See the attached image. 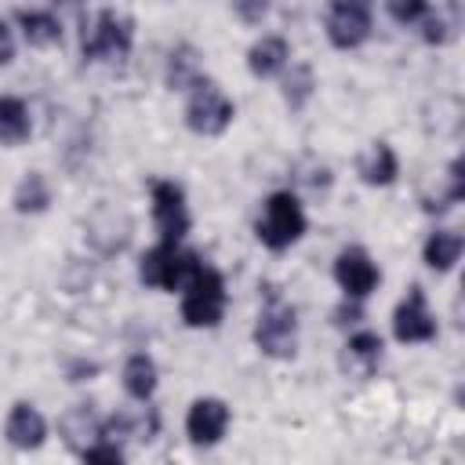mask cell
<instances>
[{"label":"cell","mask_w":465,"mask_h":465,"mask_svg":"<svg viewBox=\"0 0 465 465\" xmlns=\"http://www.w3.org/2000/svg\"><path fill=\"white\" fill-rule=\"evenodd\" d=\"M15 58V33H11V25L0 18V65H7Z\"/></svg>","instance_id":"27"},{"label":"cell","mask_w":465,"mask_h":465,"mask_svg":"<svg viewBox=\"0 0 465 465\" xmlns=\"http://www.w3.org/2000/svg\"><path fill=\"white\" fill-rule=\"evenodd\" d=\"M334 316H338V323H356V320H360V309H356V305H352V309H345V305H341Z\"/></svg>","instance_id":"29"},{"label":"cell","mask_w":465,"mask_h":465,"mask_svg":"<svg viewBox=\"0 0 465 465\" xmlns=\"http://www.w3.org/2000/svg\"><path fill=\"white\" fill-rule=\"evenodd\" d=\"M312 94V69L309 65H291V73L283 76V98L291 109H302Z\"/></svg>","instance_id":"22"},{"label":"cell","mask_w":465,"mask_h":465,"mask_svg":"<svg viewBox=\"0 0 465 465\" xmlns=\"http://www.w3.org/2000/svg\"><path fill=\"white\" fill-rule=\"evenodd\" d=\"M196 80H200V54H196L189 44L174 47V51H171V62H167V87L189 91Z\"/></svg>","instance_id":"20"},{"label":"cell","mask_w":465,"mask_h":465,"mask_svg":"<svg viewBox=\"0 0 465 465\" xmlns=\"http://www.w3.org/2000/svg\"><path fill=\"white\" fill-rule=\"evenodd\" d=\"M265 11H269L265 4H236V15H240V18H247V22H262V18H265Z\"/></svg>","instance_id":"28"},{"label":"cell","mask_w":465,"mask_h":465,"mask_svg":"<svg viewBox=\"0 0 465 465\" xmlns=\"http://www.w3.org/2000/svg\"><path fill=\"white\" fill-rule=\"evenodd\" d=\"M461 236L458 232H432L429 240H425V265L429 269H436V272H447V269H454V262L461 258Z\"/></svg>","instance_id":"19"},{"label":"cell","mask_w":465,"mask_h":465,"mask_svg":"<svg viewBox=\"0 0 465 465\" xmlns=\"http://www.w3.org/2000/svg\"><path fill=\"white\" fill-rule=\"evenodd\" d=\"M378 360H381V338H378L374 331H360V334L349 338V345H345V363H349L356 374H371V371L378 367Z\"/></svg>","instance_id":"18"},{"label":"cell","mask_w":465,"mask_h":465,"mask_svg":"<svg viewBox=\"0 0 465 465\" xmlns=\"http://www.w3.org/2000/svg\"><path fill=\"white\" fill-rule=\"evenodd\" d=\"M371 36V7L356 0H338L327 11V40L338 51H352Z\"/></svg>","instance_id":"8"},{"label":"cell","mask_w":465,"mask_h":465,"mask_svg":"<svg viewBox=\"0 0 465 465\" xmlns=\"http://www.w3.org/2000/svg\"><path fill=\"white\" fill-rule=\"evenodd\" d=\"M225 425H229V407H225L222 400H214V396L196 400V403L189 407V414H185V432H189V440L200 443V447L218 443V440L225 436Z\"/></svg>","instance_id":"11"},{"label":"cell","mask_w":465,"mask_h":465,"mask_svg":"<svg viewBox=\"0 0 465 465\" xmlns=\"http://www.w3.org/2000/svg\"><path fill=\"white\" fill-rule=\"evenodd\" d=\"M232 116H236V105H232V98L214 84V80H196L193 87H189V105H185V124H189V131H196V134H222L229 124H232Z\"/></svg>","instance_id":"4"},{"label":"cell","mask_w":465,"mask_h":465,"mask_svg":"<svg viewBox=\"0 0 465 465\" xmlns=\"http://www.w3.org/2000/svg\"><path fill=\"white\" fill-rule=\"evenodd\" d=\"M153 222H156L160 243H182V236L189 232L185 193L178 182H156L153 185Z\"/></svg>","instance_id":"7"},{"label":"cell","mask_w":465,"mask_h":465,"mask_svg":"<svg viewBox=\"0 0 465 465\" xmlns=\"http://www.w3.org/2000/svg\"><path fill=\"white\" fill-rule=\"evenodd\" d=\"M131 44H134V22L116 7L94 11L80 36V51L87 62H124Z\"/></svg>","instance_id":"1"},{"label":"cell","mask_w":465,"mask_h":465,"mask_svg":"<svg viewBox=\"0 0 465 465\" xmlns=\"http://www.w3.org/2000/svg\"><path fill=\"white\" fill-rule=\"evenodd\" d=\"M287 62H291V47H287L283 36H262V40L247 51V69H251L254 76H262V80L280 76V73L287 69Z\"/></svg>","instance_id":"13"},{"label":"cell","mask_w":465,"mask_h":465,"mask_svg":"<svg viewBox=\"0 0 465 465\" xmlns=\"http://www.w3.org/2000/svg\"><path fill=\"white\" fill-rule=\"evenodd\" d=\"M334 280H338V287H341L349 298H367V294L378 287L381 272H378V265L371 262V254H367L363 247H345V251L334 258Z\"/></svg>","instance_id":"9"},{"label":"cell","mask_w":465,"mask_h":465,"mask_svg":"<svg viewBox=\"0 0 465 465\" xmlns=\"http://www.w3.org/2000/svg\"><path fill=\"white\" fill-rule=\"evenodd\" d=\"M389 15H392L400 25H414V22H421V18L429 15V4H421V0H407V4L392 0V4H389Z\"/></svg>","instance_id":"25"},{"label":"cell","mask_w":465,"mask_h":465,"mask_svg":"<svg viewBox=\"0 0 465 465\" xmlns=\"http://www.w3.org/2000/svg\"><path fill=\"white\" fill-rule=\"evenodd\" d=\"M29 138V109L22 98H0V145H22Z\"/></svg>","instance_id":"16"},{"label":"cell","mask_w":465,"mask_h":465,"mask_svg":"<svg viewBox=\"0 0 465 465\" xmlns=\"http://www.w3.org/2000/svg\"><path fill=\"white\" fill-rule=\"evenodd\" d=\"M254 341L265 356L272 360H287L294 356V345H298V316L287 302H280L276 294L269 298V305L262 309L258 316V327H254Z\"/></svg>","instance_id":"6"},{"label":"cell","mask_w":465,"mask_h":465,"mask_svg":"<svg viewBox=\"0 0 465 465\" xmlns=\"http://www.w3.org/2000/svg\"><path fill=\"white\" fill-rule=\"evenodd\" d=\"M51 203V189H47V182H44V174H25L22 182H18V189H15V211H22V214H36V211H44Z\"/></svg>","instance_id":"21"},{"label":"cell","mask_w":465,"mask_h":465,"mask_svg":"<svg viewBox=\"0 0 465 465\" xmlns=\"http://www.w3.org/2000/svg\"><path fill=\"white\" fill-rule=\"evenodd\" d=\"M182 320L189 327H214L225 316V283L214 269L200 265L196 276L182 287Z\"/></svg>","instance_id":"5"},{"label":"cell","mask_w":465,"mask_h":465,"mask_svg":"<svg viewBox=\"0 0 465 465\" xmlns=\"http://www.w3.org/2000/svg\"><path fill=\"white\" fill-rule=\"evenodd\" d=\"M18 25H22V36L29 47H51L62 40V22L51 15V11H15Z\"/></svg>","instance_id":"14"},{"label":"cell","mask_w":465,"mask_h":465,"mask_svg":"<svg viewBox=\"0 0 465 465\" xmlns=\"http://www.w3.org/2000/svg\"><path fill=\"white\" fill-rule=\"evenodd\" d=\"M84 465H124V454H120V447H113V443H94V447L84 454Z\"/></svg>","instance_id":"26"},{"label":"cell","mask_w":465,"mask_h":465,"mask_svg":"<svg viewBox=\"0 0 465 465\" xmlns=\"http://www.w3.org/2000/svg\"><path fill=\"white\" fill-rule=\"evenodd\" d=\"M200 265H203V262H200L196 251H185L182 243H156L153 251H145L138 276H142V283H149V287L182 291V287L196 276Z\"/></svg>","instance_id":"2"},{"label":"cell","mask_w":465,"mask_h":465,"mask_svg":"<svg viewBox=\"0 0 465 465\" xmlns=\"http://www.w3.org/2000/svg\"><path fill=\"white\" fill-rule=\"evenodd\" d=\"M4 432H7V443H11V447H18V450H36V447L44 443V436H47V421L40 418V411H36L33 403H15L11 414H7Z\"/></svg>","instance_id":"12"},{"label":"cell","mask_w":465,"mask_h":465,"mask_svg":"<svg viewBox=\"0 0 465 465\" xmlns=\"http://www.w3.org/2000/svg\"><path fill=\"white\" fill-rule=\"evenodd\" d=\"M392 334L400 341H429V338H436V316L429 312V302H425V291L421 287H411L407 298L396 305V312H392Z\"/></svg>","instance_id":"10"},{"label":"cell","mask_w":465,"mask_h":465,"mask_svg":"<svg viewBox=\"0 0 465 465\" xmlns=\"http://www.w3.org/2000/svg\"><path fill=\"white\" fill-rule=\"evenodd\" d=\"M124 389L127 396L134 400H149L156 392V363L145 356V352H134L127 363H124Z\"/></svg>","instance_id":"17"},{"label":"cell","mask_w":465,"mask_h":465,"mask_svg":"<svg viewBox=\"0 0 465 465\" xmlns=\"http://www.w3.org/2000/svg\"><path fill=\"white\" fill-rule=\"evenodd\" d=\"M418 25H421V36H425L429 44H447V40L454 36V22H447L443 11H432V7H429V15H425Z\"/></svg>","instance_id":"24"},{"label":"cell","mask_w":465,"mask_h":465,"mask_svg":"<svg viewBox=\"0 0 465 465\" xmlns=\"http://www.w3.org/2000/svg\"><path fill=\"white\" fill-rule=\"evenodd\" d=\"M62 429H65L69 443H84V440H94V436H98V425H94V418L87 414V407H76V411L62 421Z\"/></svg>","instance_id":"23"},{"label":"cell","mask_w":465,"mask_h":465,"mask_svg":"<svg viewBox=\"0 0 465 465\" xmlns=\"http://www.w3.org/2000/svg\"><path fill=\"white\" fill-rule=\"evenodd\" d=\"M400 163H396V153L385 145V142H374L363 156H360V178L367 185H389L396 178Z\"/></svg>","instance_id":"15"},{"label":"cell","mask_w":465,"mask_h":465,"mask_svg":"<svg viewBox=\"0 0 465 465\" xmlns=\"http://www.w3.org/2000/svg\"><path fill=\"white\" fill-rule=\"evenodd\" d=\"M305 232V214H302V203L294 193H272L265 200V211L258 218V240L269 247V251H287L291 243H298Z\"/></svg>","instance_id":"3"}]
</instances>
